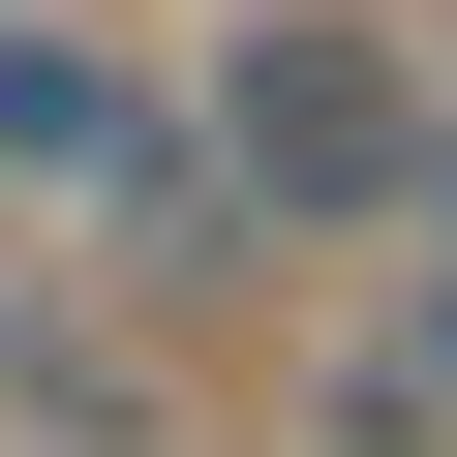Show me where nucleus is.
Wrapping results in <instances>:
<instances>
[{"label": "nucleus", "mask_w": 457, "mask_h": 457, "mask_svg": "<svg viewBox=\"0 0 457 457\" xmlns=\"http://www.w3.org/2000/svg\"><path fill=\"white\" fill-rule=\"evenodd\" d=\"M183 153H213L245 245H396V183L457 153V92L366 31V0H245V31L183 62Z\"/></svg>", "instance_id": "nucleus-1"}, {"label": "nucleus", "mask_w": 457, "mask_h": 457, "mask_svg": "<svg viewBox=\"0 0 457 457\" xmlns=\"http://www.w3.org/2000/svg\"><path fill=\"white\" fill-rule=\"evenodd\" d=\"M396 245H427V275H396V336H366V427H396V457H457V153L396 183Z\"/></svg>", "instance_id": "nucleus-2"}]
</instances>
